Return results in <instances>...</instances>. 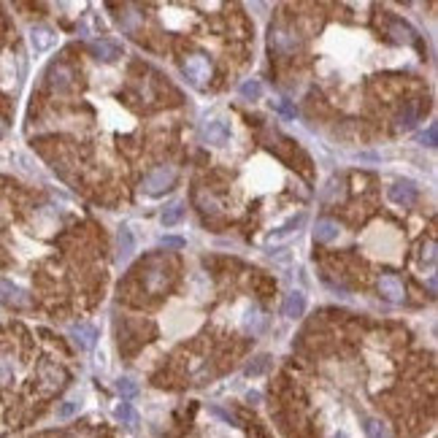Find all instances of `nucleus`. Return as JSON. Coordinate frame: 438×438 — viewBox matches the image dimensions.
Segmentation results:
<instances>
[{
	"label": "nucleus",
	"mask_w": 438,
	"mask_h": 438,
	"mask_svg": "<svg viewBox=\"0 0 438 438\" xmlns=\"http://www.w3.org/2000/svg\"><path fill=\"white\" fill-rule=\"evenodd\" d=\"M176 179H179L176 166L166 163V166L152 168V170L146 173L144 182H141V189H144L146 195H163V192H168V189L176 184Z\"/></svg>",
	"instance_id": "f257e3e1"
},
{
	"label": "nucleus",
	"mask_w": 438,
	"mask_h": 438,
	"mask_svg": "<svg viewBox=\"0 0 438 438\" xmlns=\"http://www.w3.org/2000/svg\"><path fill=\"white\" fill-rule=\"evenodd\" d=\"M182 71H184V76L189 79L192 87H209L211 76H214V65H211L206 54H189V57H184Z\"/></svg>",
	"instance_id": "f03ea898"
},
{
	"label": "nucleus",
	"mask_w": 438,
	"mask_h": 438,
	"mask_svg": "<svg viewBox=\"0 0 438 438\" xmlns=\"http://www.w3.org/2000/svg\"><path fill=\"white\" fill-rule=\"evenodd\" d=\"M65 384H68V371L57 363H41L38 365V387L46 395H54L60 393Z\"/></svg>",
	"instance_id": "7ed1b4c3"
},
{
	"label": "nucleus",
	"mask_w": 438,
	"mask_h": 438,
	"mask_svg": "<svg viewBox=\"0 0 438 438\" xmlns=\"http://www.w3.org/2000/svg\"><path fill=\"white\" fill-rule=\"evenodd\" d=\"M0 303L8 306V309H30L33 306L30 295L22 290L20 284L8 282V279H0Z\"/></svg>",
	"instance_id": "20e7f679"
},
{
	"label": "nucleus",
	"mask_w": 438,
	"mask_h": 438,
	"mask_svg": "<svg viewBox=\"0 0 438 438\" xmlns=\"http://www.w3.org/2000/svg\"><path fill=\"white\" fill-rule=\"evenodd\" d=\"M203 138H206V144H211V146H228L230 138H233V127H230V122L222 119V117L209 119V122L203 125Z\"/></svg>",
	"instance_id": "39448f33"
},
{
	"label": "nucleus",
	"mask_w": 438,
	"mask_h": 438,
	"mask_svg": "<svg viewBox=\"0 0 438 438\" xmlns=\"http://www.w3.org/2000/svg\"><path fill=\"white\" fill-rule=\"evenodd\" d=\"M168 282H170V273H168L166 263H160V260H149L146 273H144L146 290L149 292H163L168 287Z\"/></svg>",
	"instance_id": "423d86ee"
},
{
	"label": "nucleus",
	"mask_w": 438,
	"mask_h": 438,
	"mask_svg": "<svg viewBox=\"0 0 438 438\" xmlns=\"http://www.w3.org/2000/svg\"><path fill=\"white\" fill-rule=\"evenodd\" d=\"M271 46L279 54H295V52L300 49V38H298V33H292L287 27H273Z\"/></svg>",
	"instance_id": "0eeeda50"
},
{
	"label": "nucleus",
	"mask_w": 438,
	"mask_h": 438,
	"mask_svg": "<svg viewBox=\"0 0 438 438\" xmlns=\"http://www.w3.org/2000/svg\"><path fill=\"white\" fill-rule=\"evenodd\" d=\"M417 187L411 184V182H395L393 187L387 189V198L395 203V206H400V209H409V206H414L417 203Z\"/></svg>",
	"instance_id": "6e6552de"
},
{
	"label": "nucleus",
	"mask_w": 438,
	"mask_h": 438,
	"mask_svg": "<svg viewBox=\"0 0 438 438\" xmlns=\"http://www.w3.org/2000/svg\"><path fill=\"white\" fill-rule=\"evenodd\" d=\"M379 295L384 298V300H390V303H403L406 300V287H403V282L397 279V276H381L379 279Z\"/></svg>",
	"instance_id": "1a4fd4ad"
},
{
	"label": "nucleus",
	"mask_w": 438,
	"mask_h": 438,
	"mask_svg": "<svg viewBox=\"0 0 438 438\" xmlns=\"http://www.w3.org/2000/svg\"><path fill=\"white\" fill-rule=\"evenodd\" d=\"M89 54L101 63H114L122 57V46L114 41H105V38H98V41H89Z\"/></svg>",
	"instance_id": "9d476101"
},
{
	"label": "nucleus",
	"mask_w": 438,
	"mask_h": 438,
	"mask_svg": "<svg viewBox=\"0 0 438 438\" xmlns=\"http://www.w3.org/2000/svg\"><path fill=\"white\" fill-rule=\"evenodd\" d=\"M73 79H76L73 71L65 63H54L49 68V87L57 89V92H68V89L73 87Z\"/></svg>",
	"instance_id": "9b49d317"
},
{
	"label": "nucleus",
	"mask_w": 438,
	"mask_h": 438,
	"mask_svg": "<svg viewBox=\"0 0 438 438\" xmlns=\"http://www.w3.org/2000/svg\"><path fill=\"white\" fill-rule=\"evenodd\" d=\"M30 43L36 52H49L57 43V33L49 24H33L30 27Z\"/></svg>",
	"instance_id": "f8f14e48"
},
{
	"label": "nucleus",
	"mask_w": 438,
	"mask_h": 438,
	"mask_svg": "<svg viewBox=\"0 0 438 438\" xmlns=\"http://www.w3.org/2000/svg\"><path fill=\"white\" fill-rule=\"evenodd\" d=\"M68 335H71V341H73L82 352L95 349V344H98V330H95L92 325H73V328L68 330Z\"/></svg>",
	"instance_id": "ddd939ff"
},
{
	"label": "nucleus",
	"mask_w": 438,
	"mask_h": 438,
	"mask_svg": "<svg viewBox=\"0 0 438 438\" xmlns=\"http://www.w3.org/2000/svg\"><path fill=\"white\" fill-rule=\"evenodd\" d=\"M265 325H268V316H265V312H260L257 306H249V309L244 312V316H241V328L251 335L263 333Z\"/></svg>",
	"instance_id": "4468645a"
},
{
	"label": "nucleus",
	"mask_w": 438,
	"mask_h": 438,
	"mask_svg": "<svg viewBox=\"0 0 438 438\" xmlns=\"http://www.w3.org/2000/svg\"><path fill=\"white\" fill-rule=\"evenodd\" d=\"M282 314L287 316V319H300L303 314H306V295L300 290H292L287 298H284V303H282Z\"/></svg>",
	"instance_id": "2eb2a0df"
},
{
	"label": "nucleus",
	"mask_w": 438,
	"mask_h": 438,
	"mask_svg": "<svg viewBox=\"0 0 438 438\" xmlns=\"http://www.w3.org/2000/svg\"><path fill=\"white\" fill-rule=\"evenodd\" d=\"M338 235H341V225H338L335 219H319L316 228H314V238H316L319 244H330Z\"/></svg>",
	"instance_id": "dca6fc26"
},
{
	"label": "nucleus",
	"mask_w": 438,
	"mask_h": 438,
	"mask_svg": "<svg viewBox=\"0 0 438 438\" xmlns=\"http://www.w3.org/2000/svg\"><path fill=\"white\" fill-rule=\"evenodd\" d=\"M133 251H136V235H133L130 228H122L117 233V257L125 263V260L133 257Z\"/></svg>",
	"instance_id": "f3484780"
},
{
	"label": "nucleus",
	"mask_w": 438,
	"mask_h": 438,
	"mask_svg": "<svg viewBox=\"0 0 438 438\" xmlns=\"http://www.w3.org/2000/svg\"><path fill=\"white\" fill-rule=\"evenodd\" d=\"M387 30H390V36H393V41L395 43H414V36H417V33H414L403 20H390Z\"/></svg>",
	"instance_id": "a211bd4d"
},
{
	"label": "nucleus",
	"mask_w": 438,
	"mask_h": 438,
	"mask_svg": "<svg viewBox=\"0 0 438 438\" xmlns=\"http://www.w3.org/2000/svg\"><path fill=\"white\" fill-rule=\"evenodd\" d=\"M182 217H184V203H179V200H176V203H170V206L160 214V222H163L166 228H173V225H179V222H182Z\"/></svg>",
	"instance_id": "6ab92c4d"
},
{
	"label": "nucleus",
	"mask_w": 438,
	"mask_h": 438,
	"mask_svg": "<svg viewBox=\"0 0 438 438\" xmlns=\"http://www.w3.org/2000/svg\"><path fill=\"white\" fill-rule=\"evenodd\" d=\"M198 209L203 211V214L217 217V214H222V203H219L211 192H198Z\"/></svg>",
	"instance_id": "aec40b11"
},
{
	"label": "nucleus",
	"mask_w": 438,
	"mask_h": 438,
	"mask_svg": "<svg viewBox=\"0 0 438 438\" xmlns=\"http://www.w3.org/2000/svg\"><path fill=\"white\" fill-rule=\"evenodd\" d=\"M14 376H17V363H14V357L0 355V387H3V384H11Z\"/></svg>",
	"instance_id": "412c9836"
},
{
	"label": "nucleus",
	"mask_w": 438,
	"mask_h": 438,
	"mask_svg": "<svg viewBox=\"0 0 438 438\" xmlns=\"http://www.w3.org/2000/svg\"><path fill=\"white\" fill-rule=\"evenodd\" d=\"M117 393H119V397L122 400H133V397L138 395V384L130 379V376H122V379H117Z\"/></svg>",
	"instance_id": "4be33fe9"
},
{
	"label": "nucleus",
	"mask_w": 438,
	"mask_h": 438,
	"mask_svg": "<svg viewBox=\"0 0 438 438\" xmlns=\"http://www.w3.org/2000/svg\"><path fill=\"white\" fill-rule=\"evenodd\" d=\"M419 119V105H406L400 114H397V127L400 130H409V127H414V122Z\"/></svg>",
	"instance_id": "5701e85b"
},
{
	"label": "nucleus",
	"mask_w": 438,
	"mask_h": 438,
	"mask_svg": "<svg viewBox=\"0 0 438 438\" xmlns=\"http://www.w3.org/2000/svg\"><path fill=\"white\" fill-rule=\"evenodd\" d=\"M238 92H241L244 101H260V95H263V84L257 82V79H247V82L238 87Z\"/></svg>",
	"instance_id": "b1692460"
},
{
	"label": "nucleus",
	"mask_w": 438,
	"mask_h": 438,
	"mask_svg": "<svg viewBox=\"0 0 438 438\" xmlns=\"http://www.w3.org/2000/svg\"><path fill=\"white\" fill-rule=\"evenodd\" d=\"M268 368H271V357H268V355H257L249 363V365L244 368V374H247V376H263L265 371H268Z\"/></svg>",
	"instance_id": "393cba45"
},
{
	"label": "nucleus",
	"mask_w": 438,
	"mask_h": 438,
	"mask_svg": "<svg viewBox=\"0 0 438 438\" xmlns=\"http://www.w3.org/2000/svg\"><path fill=\"white\" fill-rule=\"evenodd\" d=\"M114 417L119 419L122 425H127V428H133V425L138 422V417H136V411H133V406H130V403H125V400H122V403H119V406L114 409Z\"/></svg>",
	"instance_id": "a878e982"
},
{
	"label": "nucleus",
	"mask_w": 438,
	"mask_h": 438,
	"mask_svg": "<svg viewBox=\"0 0 438 438\" xmlns=\"http://www.w3.org/2000/svg\"><path fill=\"white\" fill-rule=\"evenodd\" d=\"M306 222V217L303 214H298V217H292L287 225H282V228L273 233V241H279V238H284V235H292V233H298V228Z\"/></svg>",
	"instance_id": "bb28decb"
},
{
	"label": "nucleus",
	"mask_w": 438,
	"mask_h": 438,
	"mask_svg": "<svg viewBox=\"0 0 438 438\" xmlns=\"http://www.w3.org/2000/svg\"><path fill=\"white\" fill-rule=\"evenodd\" d=\"M79 400L76 397H71V400H63L60 406H57V419H71V417H76L79 414Z\"/></svg>",
	"instance_id": "cd10ccee"
},
{
	"label": "nucleus",
	"mask_w": 438,
	"mask_h": 438,
	"mask_svg": "<svg viewBox=\"0 0 438 438\" xmlns=\"http://www.w3.org/2000/svg\"><path fill=\"white\" fill-rule=\"evenodd\" d=\"M365 438H390L387 436V425L381 419H368L365 422Z\"/></svg>",
	"instance_id": "c85d7f7f"
},
{
	"label": "nucleus",
	"mask_w": 438,
	"mask_h": 438,
	"mask_svg": "<svg viewBox=\"0 0 438 438\" xmlns=\"http://www.w3.org/2000/svg\"><path fill=\"white\" fill-rule=\"evenodd\" d=\"M419 263L422 265H436V241H425L419 247Z\"/></svg>",
	"instance_id": "c756f323"
},
{
	"label": "nucleus",
	"mask_w": 438,
	"mask_h": 438,
	"mask_svg": "<svg viewBox=\"0 0 438 438\" xmlns=\"http://www.w3.org/2000/svg\"><path fill=\"white\" fill-rule=\"evenodd\" d=\"M163 247H168V249H184V238H179V235H166V238H163Z\"/></svg>",
	"instance_id": "7c9ffc66"
},
{
	"label": "nucleus",
	"mask_w": 438,
	"mask_h": 438,
	"mask_svg": "<svg viewBox=\"0 0 438 438\" xmlns=\"http://www.w3.org/2000/svg\"><path fill=\"white\" fill-rule=\"evenodd\" d=\"M419 141H422L425 146H436V125L428 127V133H422V136H419Z\"/></svg>",
	"instance_id": "2f4dec72"
},
{
	"label": "nucleus",
	"mask_w": 438,
	"mask_h": 438,
	"mask_svg": "<svg viewBox=\"0 0 438 438\" xmlns=\"http://www.w3.org/2000/svg\"><path fill=\"white\" fill-rule=\"evenodd\" d=\"M209 411H211V414H217L219 419H225V422H230V425H233V417H230L228 411H222V409H217V406H211Z\"/></svg>",
	"instance_id": "473e14b6"
},
{
	"label": "nucleus",
	"mask_w": 438,
	"mask_h": 438,
	"mask_svg": "<svg viewBox=\"0 0 438 438\" xmlns=\"http://www.w3.org/2000/svg\"><path fill=\"white\" fill-rule=\"evenodd\" d=\"M247 400H249V403H260L263 397H260V393H249V395H247Z\"/></svg>",
	"instance_id": "72a5a7b5"
},
{
	"label": "nucleus",
	"mask_w": 438,
	"mask_h": 438,
	"mask_svg": "<svg viewBox=\"0 0 438 438\" xmlns=\"http://www.w3.org/2000/svg\"><path fill=\"white\" fill-rule=\"evenodd\" d=\"M65 438H89L87 433H71V436H65Z\"/></svg>",
	"instance_id": "f704fd0d"
},
{
	"label": "nucleus",
	"mask_w": 438,
	"mask_h": 438,
	"mask_svg": "<svg viewBox=\"0 0 438 438\" xmlns=\"http://www.w3.org/2000/svg\"><path fill=\"white\" fill-rule=\"evenodd\" d=\"M333 438H346V436H344V433H335V436Z\"/></svg>",
	"instance_id": "c9c22d12"
},
{
	"label": "nucleus",
	"mask_w": 438,
	"mask_h": 438,
	"mask_svg": "<svg viewBox=\"0 0 438 438\" xmlns=\"http://www.w3.org/2000/svg\"><path fill=\"white\" fill-rule=\"evenodd\" d=\"M0 136H3V119H0Z\"/></svg>",
	"instance_id": "e433bc0d"
}]
</instances>
